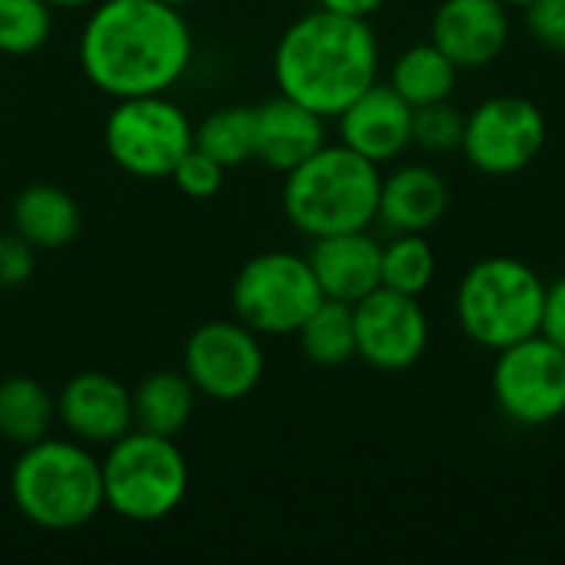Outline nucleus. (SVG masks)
I'll return each mask as SVG.
<instances>
[{
  "mask_svg": "<svg viewBox=\"0 0 565 565\" xmlns=\"http://www.w3.org/2000/svg\"><path fill=\"white\" fill-rule=\"evenodd\" d=\"M79 66L113 99L169 93L192 66L189 20L166 0H96L79 36Z\"/></svg>",
  "mask_w": 565,
  "mask_h": 565,
  "instance_id": "1",
  "label": "nucleus"
},
{
  "mask_svg": "<svg viewBox=\"0 0 565 565\" xmlns=\"http://www.w3.org/2000/svg\"><path fill=\"white\" fill-rule=\"evenodd\" d=\"M381 46L367 20L311 10L298 17L275 46L278 93L315 109L324 119L354 103L377 83Z\"/></svg>",
  "mask_w": 565,
  "mask_h": 565,
  "instance_id": "2",
  "label": "nucleus"
},
{
  "mask_svg": "<svg viewBox=\"0 0 565 565\" xmlns=\"http://www.w3.org/2000/svg\"><path fill=\"white\" fill-rule=\"evenodd\" d=\"M381 179V166L371 159L344 142H324L315 156L285 172L281 209L308 238L361 232L377 222Z\"/></svg>",
  "mask_w": 565,
  "mask_h": 565,
  "instance_id": "3",
  "label": "nucleus"
},
{
  "mask_svg": "<svg viewBox=\"0 0 565 565\" xmlns=\"http://www.w3.org/2000/svg\"><path fill=\"white\" fill-rule=\"evenodd\" d=\"M10 500L26 523L46 533L79 530L106 507L103 467L79 440L43 437L20 447L10 470Z\"/></svg>",
  "mask_w": 565,
  "mask_h": 565,
  "instance_id": "4",
  "label": "nucleus"
},
{
  "mask_svg": "<svg viewBox=\"0 0 565 565\" xmlns=\"http://www.w3.org/2000/svg\"><path fill=\"white\" fill-rule=\"evenodd\" d=\"M546 305V281L536 268L513 255H490L470 265L457 288V324L487 348L503 351L523 338L540 334Z\"/></svg>",
  "mask_w": 565,
  "mask_h": 565,
  "instance_id": "5",
  "label": "nucleus"
},
{
  "mask_svg": "<svg viewBox=\"0 0 565 565\" xmlns=\"http://www.w3.org/2000/svg\"><path fill=\"white\" fill-rule=\"evenodd\" d=\"M103 467V500L126 523H159L189 493V463L175 437L129 430L109 444Z\"/></svg>",
  "mask_w": 565,
  "mask_h": 565,
  "instance_id": "6",
  "label": "nucleus"
},
{
  "mask_svg": "<svg viewBox=\"0 0 565 565\" xmlns=\"http://www.w3.org/2000/svg\"><path fill=\"white\" fill-rule=\"evenodd\" d=\"M324 301L308 255L262 252L248 258L232 281V308L258 338L298 334L305 318Z\"/></svg>",
  "mask_w": 565,
  "mask_h": 565,
  "instance_id": "7",
  "label": "nucleus"
},
{
  "mask_svg": "<svg viewBox=\"0 0 565 565\" xmlns=\"http://www.w3.org/2000/svg\"><path fill=\"white\" fill-rule=\"evenodd\" d=\"M109 159L136 179H169L195 146V126L166 93L116 99L103 126Z\"/></svg>",
  "mask_w": 565,
  "mask_h": 565,
  "instance_id": "8",
  "label": "nucleus"
},
{
  "mask_svg": "<svg viewBox=\"0 0 565 565\" xmlns=\"http://www.w3.org/2000/svg\"><path fill=\"white\" fill-rule=\"evenodd\" d=\"M546 146V116L526 96H490L467 113L463 122V156L490 179L520 175L530 169Z\"/></svg>",
  "mask_w": 565,
  "mask_h": 565,
  "instance_id": "9",
  "label": "nucleus"
},
{
  "mask_svg": "<svg viewBox=\"0 0 565 565\" xmlns=\"http://www.w3.org/2000/svg\"><path fill=\"white\" fill-rule=\"evenodd\" d=\"M490 384L500 414L516 427H546L565 414V354L546 334L497 351Z\"/></svg>",
  "mask_w": 565,
  "mask_h": 565,
  "instance_id": "10",
  "label": "nucleus"
},
{
  "mask_svg": "<svg viewBox=\"0 0 565 565\" xmlns=\"http://www.w3.org/2000/svg\"><path fill=\"white\" fill-rule=\"evenodd\" d=\"M182 371L192 381L195 394L209 401H242L248 397L265 374V351L258 334L235 321H205L185 338Z\"/></svg>",
  "mask_w": 565,
  "mask_h": 565,
  "instance_id": "11",
  "label": "nucleus"
},
{
  "mask_svg": "<svg viewBox=\"0 0 565 565\" xmlns=\"http://www.w3.org/2000/svg\"><path fill=\"white\" fill-rule=\"evenodd\" d=\"M358 358L377 371H407L414 367L430 344V321L417 298L374 288L354 305Z\"/></svg>",
  "mask_w": 565,
  "mask_h": 565,
  "instance_id": "12",
  "label": "nucleus"
},
{
  "mask_svg": "<svg viewBox=\"0 0 565 565\" xmlns=\"http://www.w3.org/2000/svg\"><path fill=\"white\" fill-rule=\"evenodd\" d=\"M338 136L374 166L394 162L414 146V106L391 83H374L338 113Z\"/></svg>",
  "mask_w": 565,
  "mask_h": 565,
  "instance_id": "13",
  "label": "nucleus"
},
{
  "mask_svg": "<svg viewBox=\"0 0 565 565\" xmlns=\"http://www.w3.org/2000/svg\"><path fill=\"white\" fill-rule=\"evenodd\" d=\"M437 43L457 70H483L510 43V7L503 0H444L430 20Z\"/></svg>",
  "mask_w": 565,
  "mask_h": 565,
  "instance_id": "14",
  "label": "nucleus"
},
{
  "mask_svg": "<svg viewBox=\"0 0 565 565\" xmlns=\"http://www.w3.org/2000/svg\"><path fill=\"white\" fill-rule=\"evenodd\" d=\"M56 420L79 444L109 447L132 430V391L103 371H83L56 397Z\"/></svg>",
  "mask_w": 565,
  "mask_h": 565,
  "instance_id": "15",
  "label": "nucleus"
},
{
  "mask_svg": "<svg viewBox=\"0 0 565 565\" xmlns=\"http://www.w3.org/2000/svg\"><path fill=\"white\" fill-rule=\"evenodd\" d=\"M381 255L384 245L371 235V228H361L311 238L308 265L324 298L358 305L374 288H381Z\"/></svg>",
  "mask_w": 565,
  "mask_h": 565,
  "instance_id": "16",
  "label": "nucleus"
},
{
  "mask_svg": "<svg viewBox=\"0 0 565 565\" xmlns=\"http://www.w3.org/2000/svg\"><path fill=\"white\" fill-rule=\"evenodd\" d=\"M324 142H328L324 116H318L315 109L281 93L255 106V159L265 162L268 169L285 175L295 166H301L308 156H315Z\"/></svg>",
  "mask_w": 565,
  "mask_h": 565,
  "instance_id": "17",
  "label": "nucleus"
},
{
  "mask_svg": "<svg viewBox=\"0 0 565 565\" xmlns=\"http://www.w3.org/2000/svg\"><path fill=\"white\" fill-rule=\"evenodd\" d=\"M450 209V185L430 166H401L381 179L377 222L391 232H430Z\"/></svg>",
  "mask_w": 565,
  "mask_h": 565,
  "instance_id": "18",
  "label": "nucleus"
},
{
  "mask_svg": "<svg viewBox=\"0 0 565 565\" xmlns=\"http://www.w3.org/2000/svg\"><path fill=\"white\" fill-rule=\"evenodd\" d=\"M10 225L36 252H56V248H66L79 235L83 215H79L76 199L66 189L36 182L17 192L13 209H10Z\"/></svg>",
  "mask_w": 565,
  "mask_h": 565,
  "instance_id": "19",
  "label": "nucleus"
},
{
  "mask_svg": "<svg viewBox=\"0 0 565 565\" xmlns=\"http://www.w3.org/2000/svg\"><path fill=\"white\" fill-rule=\"evenodd\" d=\"M195 387L185 371H152L132 391V427L159 437H179L192 417Z\"/></svg>",
  "mask_w": 565,
  "mask_h": 565,
  "instance_id": "20",
  "label": "nucleus"
},
{
  "mask_svg": "<svg viewBox=\"0 0 565 565\" xmlns=\"http://www.w3.org/2000/svg\"><path fill=\"white\" fill-rule=\"evenodd\" d=\"M56 420V397L26 374H13L0 381V437L30 447L43 437H50V427Z\"/></svg>",
  "mask_w": 565,
  "mask_h": 565,
  "instance_id": "21",
  "label": "nucleus"
},
{
  "mask_svg": "<svg viewBox=\"0 0 565 565\" xmlns=\"http://www.w3.org/2000/svg\"><path fill=\"white\" fill-rule=\"evenodd\" d=\"M457 76H460L457 63L437 43H417L394 60L387 83L417 109L450 99L457 89Z\"/></svg>",
  "mask_w": 565,
  "mask_h": 565,
  "instance_id": "22",
  "label": "nucleus"
},
{
  "mask_svg": "<svg viewBox=\"0 0 565 565\" xmlns=\"http://www.w3.org/2000/svg\"><path fill=\"white\" fill-rule=\"evenodd\" d=\"M301 354L318 367H341L358 358L354 305L324 298L298 328Z\"/></svg>",
  "mask_w": 565,
  "mask_h": 565,
  "instance_id": "23",
  "label": "nucleus"
},
{
  "mask_svg": "<svg viewBox=\"0 0 565 565\" xmlns=\"http://www.w3.org/2000/svg\"><path fill=\"white\" fill-rule=\"evenodd\" d=\"M195 149L225 169L255 159V106H222L195 126Z\"/></svg>",
  "mask_w": 565,
  "mask_h": 565,
  "instance_id": "24",
  "label": "nucleus"
},
{
  "mask_svg": "<svg viewBox=\"0 0 565 565\" xmlns=\"http://www.w3.org/2000/svg\"><path fill=\"white\" fill-rule=\"evenodd\" d=\"M437 275V255L424 232H394L381 255V285L420 298Z\"/></svg>",
  "mask_w": 565,
  "mask_h": 565,
  "instance_id": "25",
  "label": "nucleus"
},
{
  "mask_svg": "<svg viewBox=\"0 0 565 565\" xmlns=\"http://www.w3.org/2000/svg\"><path fill=\"white\" fill-rule=\"evenodd\" d=\"M53 33V7L46 0H0V53L30 56Z\"/></svg>",
  "mask_w": 565,
  "mask_h": 565,
  "instance_id": "26",
  "label": "nucleus"
},
{
  "mask_svg": "<svg viewBox=\"0 0 565 565\" xmlns=\"http://www.w3.org/2000/svg\"><path fill=\"white\" fill-rule=\"evenodd\" d=\"M463 122H467V113H460L450 99L417 106L414 109V146H420L424 152H434V156L457 152L463 142Z\"/></svg>",
  "mask_w": 565,
  "mask_h": 565,
  "instance_id": "27",
  "label": "nucleus"
},
{
  "mask_svg": "<svg viewBox=\"0 0 565 565\" xmlns=\"http://www.w3.org/2000/svg\"><path fill=\"white\" fill-rule=\"evenodd\" d=\"M169 179H172L175 189H179L182 195H189V199H212V195H218L222 185H225V166L215 162L212 156H205L202 149L192 146V149L179 159V166L172 169Z\"/></svg>",
  "mask_w": 565,
  "mask_h": 565,
  "instance_id": "28",
  "label": "nucleus"
},
{
  "mask_svg": "<svg viewBox=\"0 0 565 565\" xmlns=\"http://www.w3.org/2000/svg\"><path fill=\"white\" fill-rule=\"evenodd\" d=\"M523 13H526L530 36L540 46L565 56V0H536Z\"/></svg>",
  "mask_w": 565,
  "mask_h": 565,
  "instance_id": "29",
  "label": "nucleus"
},
{
  "mask_svg": "<svg viewBox=\"0 0 565 565\" xmlns=\"http://www.w3.org/2000/svg\"><path fill=\"white\" fill-rule=\"evenodd\" d=\"M36 248L17 232H0V288H20L33 278Z\"/></svg>",
  "mask_w": 565,
  "mask_h": 565,
  "instance_id": "30",
  "label": "nucleus"
},
{
  "mask_svg": "<svg viewBox=\"0 0 565 565\" xmlns=\"http://www.w3.org/2000/svg\"><path fill=\"white\" fill-rule=\"evenodd\" d=\"M540 334H546L565 354V275L556 278L553 285H546V305H543Z\"/></svg>",
  "mask_w": 565,
  "mask_h": 565,
  "instance_id": "31",
  "label": "nucleus"
},
{
  "mask_svg": "<svg viewBox=\"0 0 565 565\" xmlns=\"http://www.w3.org/2000/svg\"><path fill=\"white\" fill-rule=\"evenodd\" d=\"M387 0H318L321 10L341 13V17H358V20H371Z\"/></svg>",
  "mask_w": 565,
  "mask_h": 565,
  "instance_id": "32",
  "label": "nucleus"
},
{
  "mask_svg": "<svg viewBox=\"0 0 565 565\" xmlns=\"http://www.w3.org/2000/svg\"><path fill=\"white\" fill-rule=\"evenodd\" d=\"M53 10H83V7H93L96 0H46Z\"/></svg>",
  "mask_w": 565,
  "mask_h": 565,
  "instance_id": "33",
  "label": "nucleus"
},
{
  "mask_svg": "<svg viewBox=\"0 0 565 565\" xmlns=\"http://www.w3.org/2000/svg\"><path fill=\"white\" fill-rule=\"evenodd\" d=\"M507 7H516V10H526L530 3H536V0H503Z\"/></svg>",
  "mask_w": 565,
  "mask_h": 565,
  "instance_id": "34",
  "label": "nucleus"
},
{
  "mask_svg": "<svg viewBox=\"0 0 565 565\" xmlns=\"http://www.w3.org/2000/svg\"><path fill=\"white\" fill-rule=\"evenodd\" d=\"M166 3H172V7H189V3H195V0H166Z\"/></svg>",
  "mask_w": 565,
  "mask_h": 565,
  "instance_id": "35",
  "label": "nucleus"
},
{
  "mask_svg": "<svg viewBox=\"0 0 565 565\" xmlns=\"http://www.w3.org/2000/svg\"><path fill=\"white\" fill-rule=\"evenodd\" d=\"M0 222H3V212H0Z\"/></svg>",
  "mask_w": 565,
  "mask_h": 565,
  "instance_id": "36",
  "label": "nucleus"
}]
</instances>
